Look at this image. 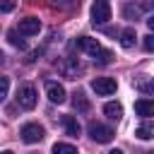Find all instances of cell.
Returning a JSON list of instances; mask_svg holds the SVG:
<instances>
[{
    "label": "cell",
    "mask_w": 154,
    "mask_h": 154,
    "mask_svg": "<svg viewBox=\"0 0 154 154\" xmlns=\"http://www.w3.org/2000/svg\"><path fill=\"white\" fill-rule=\"evenodd\" d=\"M55 65H58V72H60L65 79H77V75L82 72V67H79L77 58H72V55H67V58H60Z\"/></svg>",
    "instance_id": "obj_1"
},
{
    "label": "cell",
    "mask_w": 154,
    "mask_h": 154,
    "mask_svg": "<svg viewBox=\"0 0 154 154\" xmlns=\"http://www.w3.org/2000/svg\"><path fill=\"white\" fill-rule=\"evenodd\" d=\"M113 128H108V125H103V123H96V120H91L89 123V137L94 140V142H101V144H106V142H111L113 140Z\"/></svg>",
    "instance_id": "obj_2"
},
{
    "label": "cell",
    "mask_w": 154,
    "mask_h": 154,
    "mask_svg": "<svg viewBox=\"0 0 154 154\" xmlns=\"http://www.w3.org/2000/svg\"><path fill=\"white\" fill-rule=\"evenodd\" d=\"M108 19H111V5L106 0H96L91 5V24L94 26L96 24H106Z\"/></svg>",
    "instance_id": "obj_3"
},
{
    "label": "cell",
    "mask_w": 154,
    "mask_h": 154,
    "mask_svg": "<svg viewBox=\"0 0 154 154\" xmlns=\"http://www.w3.org/2000/svg\"><path fill=\"white\" fill-rule=\"evenodd\" d=\"M17 103H19V108L31 111V108L36 106V89H34L31 84L19 87V89H17Z\"/></svg>",
    "instance_id": "obj_4"
},
{
    "label": "cell",
    "mask_w": 154,
    "mask_h": 154,
    "mask_svg": "<svg viewBox=\"0 0 154 154\" xmlns=\"http://www.w3.org/2000/svg\"><path fill=\"white\" fill-rule=\"evenodd\" d=\"M91 89H94L99 96H111V94L118 89V84H116V79H111V77H94V79H91Z\"/></svg>",
    "instance_id": "obj_5"
},
{
    "label": "cell",
    "mask_w": 154,
    "mask_h": 154,
    "mask_svg": "<svg viewBox=\"0 0 154 154\" xmlns=\"http://www.w3.org/2000/svg\"><path fill=\"white\" fill-rule=\"evenodd\" d=\"M19 135H22V140H24L26 144H34V142H41V140H43V128H41L38 123H26Z\"/></svg>",
    "instance_id": "obj_6"
},
{
    "label": "cell",
    "mask_w": 154,
    "mask_h": 154,
    "mask_svg": "<svg viewBox=\"0 0 154 154\" xmlns=\"http://www.w3.org/2000/svg\"><path fill=\"white\" fill-rule=\"evenodd\" d=\"M38 29H41L38 17H24V19H19V26H17V31L22 36H34V34H38Z\"/></svg>",
    "instance_id": "obj_7"
},
{
    "label": "cell",
    "mask_w": 154,
    "mask_h": 154,
    "mask_svg": "<svg viewBox=\"0 0 154 154\" xmlns=\"http://www.w3.org/2000/svg\"><path fill=\"white\" fill-rule=\"evenodd\" d=\"M75 46H77V48H82V51H84L87 55H91V58H94V55H96V53L101 51L99 41H96V38H91V36H79Z\"/></svg>",
    "instance_id": "obj_8"
},
{
    "label": "cell",
    "mask_w": 154,
    "mask_h": 154,
    "mask_svg": "<svg viewBox=\"0 0 154 154\" xmlns=\"http://www.w3.org/2000/svg\"><path fill=\"white\" fill-rule=\"evenodd\" d=\"M46 94H48V99L53 101V103H63L65 101V89H63V84H58V82H46Z\"/></svg>",
    "instance_id": "obj_9"
},
{
    "label": "cell",
    "mask_w": 154,
    "mask_h": 154,
    "mask_svg": "<svg viewBox=\"0 0 154 154\" xmlns=\"http://www.w3.org/2000/svg\"><path fill=\"white\" fill-rule=\"evenodd\" d=\"M135 113L142 116V118L154 116V101H152V99H137V101H135Z\"/></svg>",
    "instance_id": "obj_10"
},
{
    "label": "cell",
    "mask_w": 154,
    "mask_h": 154,
    "mask_svg": "<svg viewBox=\"0 0 154 154\" xmlns=\"http://www.w3.org/2000/svg\"><path fill=\"white\" fill-rule=\"evenodd\" d=\"M72 106H75L79 113H87V111L91 108V103H89V99L84 96V91H75V94H72Z\"/></svg>",
    "instance_id": "obj_11"
},
{
    "label": "cell",
    "mask_w": 154,
    "mask_h": 154,
    "mask_svg": "<svg viewBox=\"0 0 154 154\" xmlns=\"http://www.w3.org/2000/svg\"><path fill=\"white\" fill-rule=\"evenodd\" d=\"M63 128H65V132H67L70 137H79V132H82L79 123H77L72 116H63Z\"/></svg>",
    "instance_id": "obj_12"
},
{
    "label": "cell",
    "mask_w": 154,
    "mask_h": 154,
    "mask_svg": "<svg viewBox=\"0 0 154 154\" xmlns=\"http://www.w3.org/2000/svg\"><path fill=\"white\" fill-rule=\"evenodd\" d=\"M135 89H140L142 94H152L154 91V84H152V77H147V75H142V77H135Z\"/></svg>",
    "instance_id": "obj_13"
},
{
    "label": "cell",
    "mask_w": 154,
    "mask_h": 154,
    "mask_svg": "<svg viewBox=\"0 0 154 154\" xmlns=\"http://www.w3.org/2000/svg\"><path fill=\"white\" fill-rule=\"evenodd\" d=\"M103 113H106L111 120L118 123V120L123 118V106H120V103H106V106H103Z\"/></svg>",
    "instance_id": "obj_14"
},
{
    "label": "cell",
    "mask_w": 154,
    "mask_h": 154,
    "mask_svg": "<svg viewBox=\"0 0 154 154\" xmlns=\"http://www.w3.org/2000/svg\"><path fill=\"white\" fill-rule=\"evenodd\" d=\"M135 135H137L140 140H152V135H154V125L149 123V118H147V120H144V123L135 130Z\"/></svg>",
    "instance_id": "obj_15"
},
{
    "label": "cell",
    "mask_w": 154,
    "mask_h": 154,
    "mask_svg": "<svg viewBox=\"0 0 154 154\" xmlns=\"http://www.w3.org/2000/svg\"><path fill=\"white\" fill-rule=\"evenodd\" d=\"M120 43H123V48H132V46H135V29H132V26H128V29L120 34Z\"/></svg>",
    "instance_id": "obj_16"
},
{
    "label": "cell",
    "mask_w": 154,
    "mask_h": 154,
    "mask_svg": "<svg viewBox=\"0 0 154 154\" xmlns=\"http://www.w3.org/2000/svg\"><path fill=\"white\" fill-rule=\"evenodd\" d=\"M53 154H79V152H77V147H72L67 142H55L53 144Z\"/></svg>",
    "instance_id": "obj_17"
},
{
    "label": "cell",
    "mask_w": 154,
    "mask_h": 154,
    "mask_svg": "<svg viewBox=\"0 0 154 154\" xmlns=\"http://www.w3.org/2000/svg\"><path fill=\"white\" fill-rule=\"evenodd\" d=\"M113 60V53L111 51H99L96 55H94V63H99V65H108Z\"/></svg>",
    "instance_id": "obj_18"
},
{
    "label": "cell",
    "mask_w": 154,
    "mask_h": 154,
    "mask_svg": "<svg viewBox=\"0 0 154 154\" xmlns=\"http://www.w3.org/2000/svg\"><path fill=\"white\" fill-rule=\"evenodd\" d=\"M123 14H125L128 19H137V17H140V10H137L135 5H125V7H123Z\"/></svg>",
    "instance_id": "obj_19"
},
{
    "label": "cell",
    "mask_w": 154,
    "mask_h": 154,
    "mask_svg": "<svg viewBox=\"0 0 154 154\" xmlns=\"http://www.w3.org/2000/svg\"><path fill=\"white\" fill-rule=\"evenodd\" d=\"M7 38H10V43H12V46H17V48H26V43L17 36V31H10V34H7Z\"/></svg>",
    "instance_id": "obj_20"
},
{
    "label": "cell",
    "mask_w": 154,
    "mask_h": 154,
    "mask_svg": "<svg viewBox=\"0 0 154 154\" xmlns=\"http://www.w3.org/2000/svg\"><path fill=\"white\" fill-rule=\"evenodd\" d=\"M7 89H10V79L0 75V101H2L5 96H7Z\"/></svg>",
    "instance_id": "obj_21"
},
{
    "label": "cell",
    "mask_w": 154,
    "mask_h": 154,
    "mask_svg": "<svg viewBox=\"0 0 154 154\" xmlns=\"http://www.w3.org/2000/svg\"><path fill=\"white\" fill-rule=\"evenodd\" d=\"M142 46H144V51H147V53H152V51H154V36H152V34H147V36H144V41H142Z\"/></svg>",
    "instance_id": "obj_22"
},
{
    "label": "cell",
    "mask_w": 154,
    "mask_h": 154,
    "mask_svg": "<svg viewBox=\"0 0 154 154\" xmlns=\"http://www.w3.org/2000/svg\"><path fill=\"white\" fill-rule=\"evenodd\" d=\"M0 10H2V12L14 10V0H0Z\"/></svg>",
    "instance_id": "obj_23"
},
{
    "label": "cell",
    "mask_w": 154,
    "mask_h": 154,
    "mask_svg": "<svg viewBox=\"0 0 154 154\" xmlns=\"http://www.w3.org/2000/svg\"><path fill=\"white\" fill-rule=\"evenodd\" d=\"M140 7L142 10H152V0H140Z\"/></svg>",
    "instance_id": "obj_24"
},
{
    "label": "cell",
    "mask_w": 154,
    "mask_h": 154,
    "mask_svg": "<svg viewBox=\"0 0 154 154\" xmlns=\"http://www.w3.org/2000/svg\"><path fill=\"white\" fill-rule=\"evenodd\" d=\"M108 154H123V152H120V149H111Z\"/></svg>",
    "instance_id": "obj_25"
},
{
    "label": "cell",
    "mask_w": 154,
    "mask_h": 154,
    "mask_svg": "<svg viewBox=\"0 0 154 154\" xmlns=\"http://www.w3.org/2000/svg\"><path fill=\"white\" fill-rule=\"evenodd\" d=\"M0 154H12V152H10V149H5V152H0Z\"/></svg>",
    "instance_id": "obj_26"
},
{
    "label": "cell",
    "mask_w": 154,
    "mask_h": 154,
    "mask_svg": "<svg viewBox=\"0 0 154 154\" xmlns=\"http://www.w3.org/2000/svg\"><path fill=\"white\" fill-rule=\"evenodd\" d=\"M0 60H2V51H0Z\"/></svg>",
    "instance_id": "obj_27"
}]
</instances>
